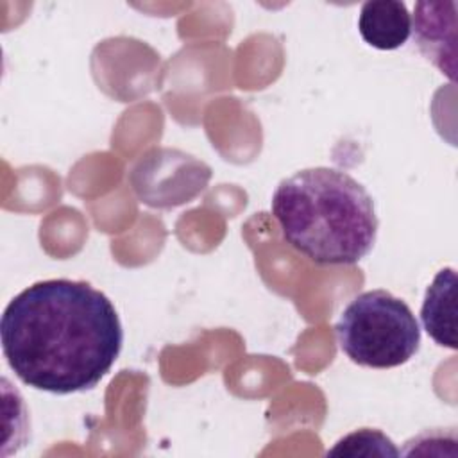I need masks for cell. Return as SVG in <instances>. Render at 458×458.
I'll return each mask as SVG.
<instances>
[{"label": "cell", "mask_w": 458, "mask_h": 458, "mask_svg": "<svg viewBox=\"0 0 458 458\" xmlns=\"http://www.w3.org/2000/svg\"><path fill=\"white\" fill-rule=\"evenodd\" d=\"M0 338L9 367L25 385L66 395L91 390L111 370L123 327L109 297L89 283L47 279L11 299Z\"/></svg>", "instance_id": "cell-1"}, {"label": "cell", "mask_w": 458, "mask_h": 458, "mask_svg": "<svg viewBox=\"0 0 458 458\" xmlns=\"http://www.w3.org/2000/svg\"><path fill=\"white\" fill-rule=\"evenodd\" d=\"M270 206L283 240L317 265H354L377 238L372 197L336 168L313 166L284 177Z\"/></svg>", "instance_id": "cell-2"}, {"label": "cell", "mask_w": 458, "mask_h": 458, "mask_svg": "<svg viewBox=\"0 0 458 458\" xmlns=\"http://www.w3.org/2000/svg\"><path fill=\"white\" fill-rule=\"evenodd\" d=\"M340 349L361 367L394 369L420 347V327L410 306L386 290L356 295L335 324Z\"/></svg>", "instance_id": "cell-3"}, {"label": "cell", "mask_w": 458, "mask_h": 458, "mask_svg": "<svg viewBox=\"0 0 458 458\" xmlns=\"http://www.w3.org/2000/svg\"><path fill=\"white\" fill-rule=\"evenodd\" d=\"M127 179L140 202L168 209L190 202L204 191L211 179V168L191 154L157 147L140 156Z\"/></svg>", "instance_id": "cell-4"}, {"label": "cell", "mask_w": 458, "mask_h": 458, "mask_svg": "<svg viewBox=\"0 0 458 458\" xmlns=\"http://www.w3.org/2000/svg\"><path fill=\"white\" fill-rule=\"evenodd\" d=\"M411 32L420 54L451 81L456 77V2H417Z\"/></svg>", "instance_id": "cell-5"}, {"label": "cell", "mask_w": 458, "mask_h": 458, "mask_svg": "<svg viewBox=\"0 0 458 458\" xmlns=\"http://www.w3.org/2000/svg\"><path fill=\"white\" fill-rule=\"evenodd\" d=\"M358 30L367 45L377 50H395L411 34V14L404 2L370 0L360 9Z\"/></svg>", "instance_id": "cell-6"}, {"label": "cell", "mask_w": 458, "mask_h": 458, "mask_svg": "<svg viewBox=\"0 0 458 458\" xmlns=\"http://www.w3.org/2000/svg\"><path fill=\"white\" fill-rule=\"evenodd\" d=\"M420 320L429 338L449 349H456V272L445 267L437 272L426 290Z\"/></svg>", "instance_id": "cell-7"}, {"label": "cell", "mask_w": 458, "mask_h": 458, "mask_svg": "<svg viewBox=\"0 0 458 458\" xmlns=\"http://www.w3.org/2000/svg\"><path fill=\"white\" fill-rule=\"evenodd\" d=\"M401 451L395 447L392 438H388L383 431L379 429H370V428H361L356 429L345 437H342L329 451L327 456H399Z\"/></svg>", "instance_id": "cell-8"}]
</instances>
